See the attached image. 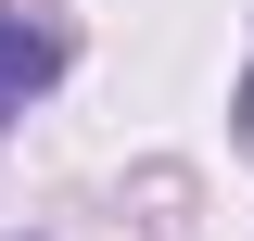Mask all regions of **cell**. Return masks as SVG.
<instances>
[{
    "label": "cell",
    "mask_w": 254,
    "mask_h": 241,
    "mask_svg": "<svg viewBox=\"0 0 254 241\" xmlns=\"http://www.w3.org/2000/svg\"><path fill=\"white\" fill-rule=\"evenodd\" d=\"M64 63H76V38H64L51 13H13V0H0V127L26 115L38 89H64Z\"/></svg>",
    "instance_id": "6da1fadb"
},
{
    "label": "cell",
    "mask_w": 254,
    "mask_h": 241,
    "mask_svg": "<svg viewBox=\"0 0 254 241\" xmlns=\"http://www.w3.org/2000/svg\"><path fill=\"white\" fill-rule=\"evenodd\" d=\"M242 140H254V76H242Z\"/></svg>",
    "instance_id": "7a4b0ae2"
}]
</instances>
